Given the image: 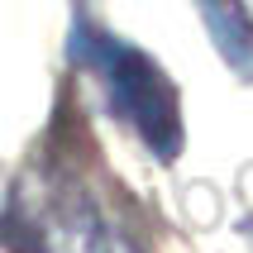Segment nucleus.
Masks as SVG:
<instances>
[{
  "label": "nucleus",
  "mask_w": 253,
  "mask_h": 253,
  "mask_svg": "<svg viewBox=\"0 0 253 253\" xmlns=\"http://www.w3.org/2000/svg\"><path fill=\"white\" fill-rule=\"evenodd\" d=\"M72 57L100 77V86H105L110 105L120 110V120L163 163H172L182 153V96H177L172 77L143 48L115 39V34H100V29H91L82 19L77 34H72Z\"/></svg>",
  "instance_id": "1"
}]
</instances>
